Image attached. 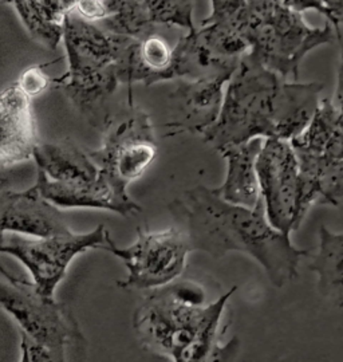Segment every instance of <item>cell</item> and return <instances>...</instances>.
I'll list each match as a JSON object with an SVG mask.
<instances>
[{
    "mask_svg": "<svg viewBox=\"0 0 343 362\" xmlns=\"http://www.w3.org/2000/svg\"><path fill=\"white\" fill-rule=\"evenodd\" d=\"M169 211L182 224L193 251L215 259L243 252L263 267L275 287L296 279L301 260L311 255L293 246L290 233L269 223L263 199L255 207H243L224 200L216 188L200 184L170 203Z\"/></svg>",
    "mask_w": 343,
    "mask_h": 362,
    "instance_id": "obj_1",
    "label": "cell"
},
{
    "mask_svg": "<svg viewBox=\"0 0 343 362\" xmlns=\"http://www.w3.org/2000/svg\"><path fill=\"white\" fill-rule=\"evenodd\" d=\"M103 133L101 148L89 156L112 180L127 188L140 179L157 155L151 117L129 104L127 113L110 118Z\"/></svg>",
    "mask_w": 343,
    "mask_h": 362,
    "instance_id": "obj_9",
    "label": "cell"
},
{
    "mask_svg": "<svg viewBox=\"0 0 343 362\" xmlns=\"http://www.w3.org/2000/svg\"><path fill=\"white\" fill-rule=\"evenodd\" d=\"M286 79L248 52L229 78L216 122L204 141L220 151L252 139H277Z\"/></svg>",
    "mask_w": 343,
    "mask_h": 362,
    "instance_id": "obj_4",
    "label": "cell"
},
{
    "mask_svg": "<svg viewBox=\"0 0 343 362\" xmlns=\"http://www.w3.org/2000/svg\"><path fill=\"white\" fill-rule=\"evenodd\" d=\"M299 169L314 185L315 204L343 211V158L295 151Z\"/></svg>",
    "mask_w": 343,
    "mask_h": 362,
    "instance_id": "obj_19",
    "label": "cell"
},
{
    "mask_svg": "<svg viewBox=\"0 0 343 362\" xmlns=\"http://www.w3.org/2000/svg\"><path fill=\"white\" fill-rule=\"evenodd\" d=\"M43 13L49 18V21L62 26L64 16L67 13H73L76 8V3L79 0H38Z\"/></svg>",
    "mask_w": 343,
    "mask_h": 362,
    "instance_id": "obj_26",
    "label": "cell"
},
{
    "mask_svg": "<svg viewBox=\"0 0 343 362\" xmlns=\"http://www.w3.org/2000/svg\"><path fill=\"white\" fill-rule=\"evenodd\" d=\"M34 187L46 200L59 208L105 209L125 218L142 211L127 194V188L112 180L101 169L98 177L88 182L50 180L43 172L38 170Z\"/></svg>",
    "mask_w": 343,
    "mask_h": 362,
    "instance_id": "obj_11",
    "label": "cell"
},
{
    "mask_svg": "<svg viewBox=\"0 0 343 362\" xmlns=\"http://www.w3.org/2000/svg\"><path fill=\"white\" fill-rule=\"evenodd\" d=\"M248 3L245 26L248 54L284 79L298 78L301 64L308 52L339 39L329 22L322 28L310 27L302 13L295 11L283 0H248Z\"/></svg>",
    "mask_w": 343,
    "mask_h": 362,
    "instance_id": "obj_5",
    "label": "cell"
},
{
    "mask_svg": "<svg viewBox=\"0 0 343 362\" xmlns=\"http://www.w3.org/2000/svg\"><path fill=\"white\" fill-rule=\"evenodd\" d=\"M317 11L322 13L335 28L341 39V25H343V0H318Z\"/></svg>",
    "mask_w": 343,
    "mask_h": 362,
    "instance_id": "obj_27",
    "label": "cell"
},
{
    "mask_svg": "<svg viewBox=\"0 0 343 362\" xmlns=\"http://www.w3.org/2000/svg\"><path fill=\"white\" fill-rule=\"evenodd\" d=\"M335 104L337 107L343 113V46L341 52V65L338 70V83H337V91H335Z\"/></svg>",
    "mask_w": 343,
    "mask_h": 362,
    "instance_id": "obj_29",
    "label": "cell"
},
{
    "mask_svg": "<svg viewBox=\"0 0 343 362\" xmlns=\"http://www.w3.org/2000/svg\"><path fill=\"white\" fill-rule=\"evenodd\" d=\"M137 240L127 247H118L106 233L102 247L125 264L127 276L118 281L121 290H145L168 285L176 281L187 267V258L193 251L188 235L181 228H168L160 233L137 230Z\"/></svg>",
    "mask_w": 343,
    "mask_h": 362,
    "instance_id": "obj_7",
    "label": "cell"
},
{
    "mask_svg": "<svg viewBox=\"0 0 343 362\" xmlns=\"http://www.w3.org/2000/svg\"><path fill=\"white\" fill-rule=\"evenodd\" d=\"M226 76L197 79H178V88L170 94L172 119L166 122L173 134L188 132L202 134L216 122L224 100Z\"/></svg>",
    "mask_w": 343,
    "mask_h": 362,
    "instance_id": "obj_13",
    "label": "cell"
},
{
    "mask_svg": "<svg viewBox=\"0 0 343 362\" xmlns=\"http://www.w3.org/2000/svg\"><path fill=\"white\" fill-rule=\"evenodd\" d=\"M18 88L25 93L31 100L37 98L43 91L47 90L51 85V79L43 71L42 66H31L25 69V71L15 82Z\"/></svg>",
    "mask_w": 343,
    "mask_h": 362,
    "instance_id": "obj_23",
    "label": "cell"
},
{
    "mask_svg": "<svg viewBox=\"0 0 343 362\" xmlns=\"http://www.w3.org/2000/svg\"><path fill=\"white\" fill-rule=\"evenodd\" d=\"M231 288L215 302L191 281H173L149 290L134 311L133 327L144 349L175 362L227 360L231 346L220 342V324Z\"/></svg>",
    "mask_w": 343,
    "mask_h": 362,
    "instance_id": "obj_2",
    "label": "cell"
},
{
    "mask_svg": "<svg viewBox=\"0 0 343 362\" xmlns=\"http://www.w3.org/2000/svg\"><path fill=\"white\" fill-rule=\"evenodd\" d=\"M38 144L33 100L13 83L0 93V168L33 158Z\"/></svg>",
    "mask_w": 343,
    "mask_h": 362,
    "instance_id": "obj_14",
    "label": "cell"
},
{
    "mask_svg": "<svg viewBox=\"0 0 343 362\" xmlns=\"http://www.w3.org/2000/svg\"><path fill=\"white\" fill-rule=\"evenodd\" d=\"M326 156L332 157V158H343V113L341 112L339 122L335 129V133L332 136V140L330 145L326 151Z\"/></svg>",
    "mask_w": 343,
    "mask_h": 362,
    "instance_id": "obj_28",
    "label": "cell"
},
{
    "mask_svg": "<svg viewBox=\"0 0 343 362\" xmlns=\"http://www.w3.org/2000/svg\"><path fill=\"white\" fill-rule=\"evenodd\" d=\"M308 269L318 276L319 294L337 308H343V233L319 228V246Z\"/></svg>",
    "mask_w": 343,
    "mask_h": 362,
    "instance_id": "obj_18",
    "label": "cell"
},
{
    "mask_svg": "<svg viewBox=\"0 0 343 362\" xmlns=\"http://www.w3.org/2000/svg\"><path fill=\"white\" fill-rule=\"evenodd\" d=\"M3 180H6V179H4V177H0V181H3Z\"/></svg>",
    "mask_w": 343,
    "mask_h": 362,
    "instance_id": "obj_30",
    "label": "cell"
},
{
    "mask_svg": "<svg viewBox=\"0 0 343 362\" xmlns=\"http://www.w3.org/2000/svg\"><path fill=\"white\" fill-rule=\"evenodd\" d=\"M6 230L35 238L70 231L59 207L46 200L35 187L15 191L7 212Z\"/></svg>",
    "mask_w": 343,
    "mask_h": 362,
    "instance_id": "obj_16",
    "label": "cell"
},
{
    "mask_svg": "<svg viewBox=\"0 0 343 362\" xmlns=\"http://www.w3.org/2000/svg\"><path fill=\"white\" fill-rule=\"evenodd\" d=\"M339 117L341 110L330 98L322 100L305 130L290 141L293 149L314 155H326Z\"/></svg>",
    "mask_w": 343,
    "mask_h": 362,
    "instance_id": "obj_20",
    "label": "cell"
},
{
    "mask_svg": "<svg viewBox=\"0 0 343 362\" xmlns=\"http://www.w3.org/2000/svg\"><path fill=\"white\" fill-rule=\"evenodd\" d=\"M257 176L269 223L283 233L296 231L299 163L290 141L264 139L257 157Z\"/></svg>",
    "mask_w": 343,
    "mask_h": 362,
    "instance_id": "obj_10",
    "label": "cell"
},
{
    "mask_svg": "<svg viewBox=\"0 0 343 362\" xmlns=\"http://www.w3.org/2000/svg\"><path fill=\"white\" fill-rule=\"evenodd\" d=\"M194 0H110V16L102 27L115 34L141 38L158 25L194 30Z\"/></svg>",
    "mask_w": 343,
    "mask_h": 362,
    "instance_id": "obj_12",
    "label": "cell"
},
{
    "mask_svg": "<svg viewBox=\"0 0 343 362\" xmlns=\"http://www.w3.org/2000/svg\"><path fill=\"white\" fill-rule=\"evenodd\" d=\"M13 194H15V191L10 188L7 180L0 181V245H3L6 240V233H7L6 220H7V212H8V207L11 204ZM0 274L10 281L16 279V276H13V274L7 272L1 264H0Z\"/></svg>",
    "mask_w": 343,
    "mask_h": 362,
    "instance_id": "obj_25",
    "label": "cell"
},
{
    "mask_svg": "<svg viewBox=\"0 0 343 362\" xmlns=\"http://www.w3.org/2000/svg\"><path fill=\"white\" fill-rule=\"evenodd\" d=\"M264 139H252L245 143L228 145L219 152L227 161V175L221 187L216 188L219 194L232 204L252 208L262 200L257 157Z\"/></svg>",
    "mask_w": 343,
    "mask_h": 362,
    "instance_id": "obj_15",
    "label": "cell"
},
{
    "mask_svg": "<svg viewBox=\"0 0 343 362\" xmlns=\"http://www.w3.org/2000/svg\"><path fill=\"white\" fill-rule=\"evenodd\" d=\"M21 334V349H22V361L49 362L57 361L55 356L50 349L40 345L35 339L19 332Z\"/></svg>",
    "mask_w": 343,
    "mask_h": 362,
    "instance_id": "obj_24",
    "label": "cell"
},
{
    "mask_svg": "<svg viewBox=\"0 0 343 362\" xmlns=\"http://www.w3.org/2000/svg\"><path fill=\"white\" fill-rule=\"evenodd\" d=\"M106 233L103 224L90 233L67 231L42 238L13 233L0 245V254L18 259L31 274L33 285L39 294L54 298L55 288L64 279L73 259L90 248L105 246Z\"/></svg>",
    "mask_w": 343,
    "mask_h": 362,
    "instance_id": "obj_8",
    "label": "cell"
},
{
    "mask_svg": "<svg viewBox=\"0 0 343 362\" xmlns=\"http://www.w3.org/2000/svg\"><path fill=\"white\" fill-rule=\"evenodd\" d=\"M0 308L13 317L18 330L52 351L57 362L66 360V349L85 341L70 308L43 297L33 282L0 281Z\"/></svg>",
    "mask_w": 343,
    "mask_h": 362,
    "instance_id": "obj_6",
    "label": "cell"
},
{
    "mask_svg": "<svg viewBox=\"0 0 343 362\" xmlns=\"http://www.w3.org/2000/svg\"><path fill=\"white\" fill-rule=\"evenodd\" d=\"M132 37L115 34L70 13L62 23L67 71L51 85L64 91L93 127L105 129L112 115L107 103L121 81L120 58Z\"/></svg>",
    "mask_w": 343,
    "mask_h": 362,
    "instance_id": "obj_3",
    "label": "cell"
},
{
    "mask_svg": "<svg viewBox=\"0 0 343 362\" xmlns=\"http://www.w3.org/2000/svg\"><path fill=\"white\" fill-rule=\"evenodd\" d=\"M211 7L209 16L204 19L202 25L216 23L238 30L245 35L250 10L248 0H211Z\"/></svg>",
    "mask_w": 343,
    "mask_h": 362,
    "instance_id": "obj_22",
    "label": "cell"
},
{
    "mask_svg": "<svg viewBox=\"0 0 343 362\" xmlns=\"http://www.w3.org/2000/svg\"><path fill=\"white\" fill-rule=\"evenodd\" d=\"M33 158L38 170L50 180L61 182H88L100 175L98 165L70 140L38 144Z\"/></svg>",
    "mask_w": 343,
    "mask_h": 362,
    "instance_id": "obj_17",
    "label": "cell"
},
{
    "mask_svg": "<svg viewBox=\"0 0 343 362\" xmlns=\"http://www.w3.org/2000/svg\"><path fill=\"white\" fill-rule=\"evenodd\" d=\"M11 4L31 38L49 50H55L62 40V26L49 21L38 0H1Z\"/></svg>",
    "mask_w": 343,
    "mask_h": 362,
    "instance_id": "obj_21",
    "label": "cell"
}]
</instances>
